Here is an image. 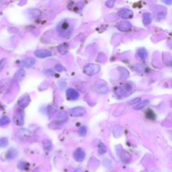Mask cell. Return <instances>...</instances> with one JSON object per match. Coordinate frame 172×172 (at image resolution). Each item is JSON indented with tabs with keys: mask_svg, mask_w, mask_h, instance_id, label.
<instances>
[{
	"mask_svg": "<svg viewBox=\"0 0 172 172\" xmlns=\"http://www.w3.org/2000/svg\"><path fill=\"white\" fill-rule=\"evenodd\" d=\"M57 31L61 36L68 37L73 30V27L67 21H63L58 24Z\"/></svg>",
	"mask_w": 172,
	"mask_h": 172,
	"instance_id": "1",
	"label": "cell"
},
{
	"mask_svg": "<svg viewBox=\"0 0 172 172\" xmlns=\"http://www.w3.org/2000/svg\"><path fill=\"white\" fill-rule=\"evenodd\" d=\"M100 70V67L95 64H89L83 69V71L88 75H93L99 72Z\"/></svg>",
	"mask_w": 172,
	"mask_h": 172,
	"instance_id": "2",
	"label": "cell"
},
{
	"mask_svg": "<svg viewBox=\"0 0 172 172\" xmlns=\"http://www.w3.org/2000/svg\"><path fill=\"white\" fill-rule=\"evenodd\" d=\"M35 56L38 58H40V59H44V58H46L48 57H51L52 55V52L46 49H39L34 52Z\"/></svg>",
	"mask_w": 172,
	"mask_h": 172,
	"instance_id": "3",
	"label": "cell"
},
{
	"mask_svg": "<svg viewBox=\"0 0 172 172\" xmlns=\"http://www.w3.org/2000/svg\"><path fill=\"white\" fill-rule=\"evenodd\" d=\"M71 114L73 116H83L86 114V109L82 107L75 108L71 110L70 111Z\"/></svg>",
	"mask_w": 172,
	"mask_h": 172,
	"instance_id": "4",
	"label": "cell"
},
{
	"mask_svg": "<svg viewBox=\"0 0 172 172\" xmlns=\"http://www.w3.org/2000/svg\"><path fill=\"white\" fill-rule=\"evenodd\" d=\"M67 97L71 100H75L80 97V94L75 89L69 88L67 91Z\"/></svg>",
	"mask_w": 172,
	"mask_h": 172,
	"instance_id": "5",
	"label": "cell"
},
{
	"mask_svg": "<svg viewBox=\"0 0 172 172\" xmlns=\"http://www.w3.org/2000/svg\"><path fill=\"white\" fill-rule=\"evenodd\" d=\"M74 158L77 161H82L85 158V153L81 149H77L74 153Z\"/></svg>",
	"mask_w": 172,
	"mask_h": 172,
	"instance_id": "6",
	"label": "cell"
},
{
	"mask_svg": "<svg viewBox=\"0 0 172 172\" xmlns=\"http://www.w3.org/2000/svg\"><path fill=\"white\" fill-rule=\"evenodd\" d=\"M118 15L120 16L121 17H123V18H129L133 16V13L132 11L129 10H127V9H124V10H120L118 12Z\"/></svg>",
	"mask_w": 172,
	"mask_h": 172,
	"instance_id": "7",
	"label": "cell"
},
{
	"mask_svg": "<svg viewBox=\"0 0 172 172\" xmlns=\"http://www.w3.org/2000/svg\"><path fill=\"white\" fill-rule=\"evenodd\" d=\"M22 65L27 68H30L33 67L35 63V59L33 58H27L22 61Z\"/></svg>",
	"mask_w": 172,
	"mask_h": 172,
	"instance_id": "8",
	"label": "cell"
},
{
	"mask_svg": "<svg viewBox=\"0 0 172 172\" xmlns=\"http://www.w3.org/2000/svg\"><path fill=\"white\" fill-rule=\"evenodd\" d=\"M17 154V152L16 149H14V148L11 149L9 150L7 152L6 157L8 159H14L16 157Z\"/></svg>",
	"mask_w": 172,
	"mask_h": 172,
	"instance_id": "9",
	"label": "cell"
},
{
	"mask_svg": "<svg viewBox=\"0 0 172 172\" xmlns=\"http://www.w3.org/2000/svg\"><path fill=\"white\" fill-rule=\"evenodd\" d=\"M10 122V119L8 116H2L0 118V126L4 127L5 125H8Z\"/></svg>",
	"mask_w": 172,
	"mask_h": 172,
	"instance_id": "10",
	"label": "cell"
},
{
	"mask_svg": "<svg viewBox=\"0 0 172 172\" xmlns=\"http://www.w3.org/2000/svg\"><path fill=\"white\" fill-rule=\"evenodd\" d=\"M151 16L149 14H145L144 16H143V22H144V24H150L151 22Z\"/></svg>",
	"mask_w": 172,
	"mask_h": 172,
	"instance_id": "11",
	"label": "cell"
},
{
	"mask_svg": "<svg viewBox=\"0 0 172 172\" xmlns=\"http://www.w3.org/2000/svg\"><path fill=\"white\" fill-rule=\"evenodd\" d=\"M8 139L6 137H3L0 139V147H5L8 145Z\"/></svg>",
	"mask_w": 172,
	"mask_h": 172,
	"instance_id": "12",
	"label": "cell"
},
{
	"mask_svg": "<svg viewBox=\"0 0 172 172\" xmlns=\"http://www.w3.org/2000/svg\"><path fill=\"white\" fill-rule=\"evenodd\" d=\"M59 50L61 53L65 54L66 52H67V45L66 44H63V45H60L59 46Z\"/></svg>",
	"mask_w": 172,
	"mask_h": 172,
	"instance_id": "13",
	"label": "cell"
},
{
	"mask_svg": "<svg viewBox=\"0 0 172 172\" xmlns=\"http://www.w3.org/2000/svg\"><path fill=\"white\" fill-rule=\"evenodd\" d=\"M27 96H25V100L24 101L23 100H21L19 102V104H20V106H22V107H26V106H28V104L29 103V102L30 101V98L29 97L27 98V99H26Z\"/></svg>",
	"mask_w": 172,
	"mask_h": 172,
	"instance_id": "14",
	"label": "cell"
},
{
	"mask_svg": "<svg viewBox=\"0 0 172 172\" xmlns=\"http://www.w3.org/2000/svg\"><path fill=\"white\" fill-rule=\"evenodd\" d=\"M106 152V147L102 142H101L100 146H99V153L100 154H104Z\"/></svg>",
	"mask_w": 172,
	"mask_h": 172,
	"instance_id": "15",
	"label": "cell"
},
{
	"mask_svg": "<svg viewBox=\"0 0 172 172\" xmlns=\"http://www.w3.org/2000/svg\"><path fill=\"white\" fill-rule=\"evenodd\" d=\"M79 134H80V135L81 136H85L86 135V133H87V129L86 127H81L80 130H79Z\"/></svg>",
	"mask_w": 172,
	"mask_h": 172,
	"instance_id": "16",
	"label": "cell"
},
{
	"mask_svg": "<svg viewBox=\"0 0 172 172\" xmlns=\"http://www.w3.org/2000/svg\"><path fill=\"white\" fill-rule=\"evenodd\" d=\"M147 103H148V100H146V101H144V102H142V103L139 104V105H137V106H135V109H136V110H139V109H141V108H143V107H145V106H146Z\"/></svg>",
	"mask_w": 172,
	"mask_h": 172,
	"instance_id": "17",
	"label": "cell"
},
{
	"mask_svg": "<svg viewBox=\"0 0 172 172\" xmlns=\"http://www.w3.org/2000/svg\"><path fill=\"white\" fill-rule=\"evenodd\" d=\"M139 55L142 59H145V58L147 56L146 51H145L144 49H141V50L139 51Z\"/></svg>",
	"mask_w": 172,
	"mask_h": 172,
	"instance_id": "18",
	"label": "cell"
},
{
	"mask_svg": "<svg viewBox=\"0 0 172 172\" xmlns=\"http://www.w3.org/2000/svg\"><path fill=\"white\" fill-rule=\"evenodd\" d=\"M6 62H7V60L5 59H2L1 61H0V71H1L3 69V68L4 67L5 65L6 64Z\"/></svg>",
	"mask_w": 172,
	"mask_h": 172,
	"instance_id": "19",
	"label": "cell"
},
{
	"mask_svg": "<svg viewBox=\"0 0 172 172\" xmlns=\"http://www.w3.org/2000/svg\"><path fill=\"white\" fill-rule=\"evenodd\" d=\"M114 2H115V0H108V1L106 2V5L108 7L111 8L112 7L114 4Z\"/></svg>",
	"mask_w": 172,
	"mask_h": 172,
	"instance_id": "20",
	"label": "cell"
},
{
	"mask_svg": "<svg viewBox=\"0 0 172 172\" xmlns=\"http://www.w3.org/2000/svg\"><path fill=\"white\" fill-rule=\"evenodd\" d=\"M55 69H56L58 71H62L64 69L63 67L61 65H60V64H58V65H57L56 67H55Z\"/></svg>",
	"mask_w": 172,
	"mask_h": 172,
	"instance_id": "21",
	"label": "cell"
},
{
	"mask_svg": "<svg viewBox=\"0 0 172 172\" xmlns=\"http://www.w3.org/2000/svg\"><path fill=\"white\" fill-rule=\"evenodd\" d=\"M169 1H170V3L171 4V2H172V0H167V1H165V2L166 3V4H170V2Z\"/></svg>",
	"mask_w": 172,
	"mask_h": 172,
	"instance_id": "22",
	"label": "cell"
}]
</instances>
